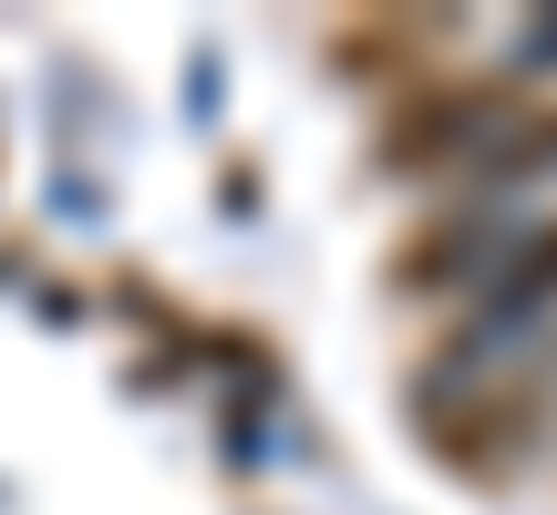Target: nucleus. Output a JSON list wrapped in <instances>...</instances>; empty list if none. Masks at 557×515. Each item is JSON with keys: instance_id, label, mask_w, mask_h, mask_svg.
I'll return each instance as SVG.
<instances>
[{"instance_id": "nucleus-1", "label": "nucleus", "mask_w": 557, "mask_h": 515, "mask_svg": "<svg viewBox=\"0 0 557 515\" xmlns=\"http://www.w3.org/2000/svg\"><path fill=\"white\" fill-rule=\"evenodd\" d=\"M496 124H517V93H506V83H423V93H403V114L382 124L372 165L382 176H444V165H465Z\"/></svg>"}, {"instance_id": "nucleus-2", "label": "nucleus", "mask_w": 557, "mask_h": 515, "mask_svg": "<svg viewBox=\"0 0 557 515\" xmlns=\"http://www.w3.org/2000/svg\"><path fill=\"white\" fill-rule=\"evenodd\" d=\"M547 299H557V227H537V238L485 278V319H527V310H547Z\"/></svg>"}, {"instance_id": "nucleus-3", "label": "nucleus", "mask_w": 557, "mask_h": 515, "mask_svg": "<svg viewBox=\"0 0 557 515\" xmlns=\"http://www.w3.org/2000/svg\"><path fill=\"white\" fill-rule=\"evenodd\" d=\"M465 258H485V227H475V217H434V227H423L413 248H403L393 289H444V278H455Z\"/></svg>"}, {"instance_id": "nucleus-4", "label": "nucleus", "mask_w": 557, "mask_h": 515, "mask_svg": "<svg viewBox=\"0 0 557 515\" xmlns=\"http://www.w3.org/2000/svg\"><path fill=\"white\" fill-rule=\"evenodd\" d=\"M537 165H557V114H517V135L485 155V186H527Z\"/></svg>"}]
</instances>
